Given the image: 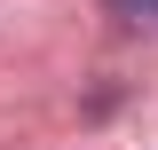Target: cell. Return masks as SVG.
<instances>
[{"label": "cell", "instance_id": "obj_1", "mask_svg": "<svg viewBox=\"0 0 158 150\" xmlns=\"http://www.w3.org/2000/svg\"><path fill=\"white\" fill-rule=\"evenodd\" d=\"M111 16H127V24H158V0H103Z\"/></svg>", "mask_w": 158, "mask_h": 150}]
</instances>
